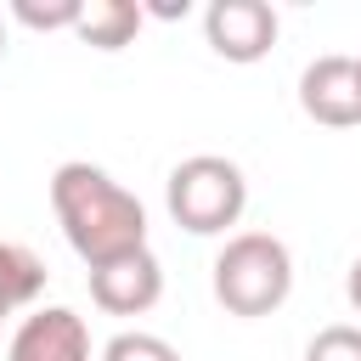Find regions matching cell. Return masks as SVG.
<instances>
[{
    "label": "cell",
    "mask_w": 361,
    "mask_h": 361,
    "mask_svg": "<svg viewBox=\"0 0 361 361\" xmlns=\"http://www.w3.org/2000/svg\"><path fill=\"white\" fill-rule=\"evenodd\" d=\"M51 209H56V226H62L68 248L90 271L147 248V209H141V197L124 192L102 164H85V158L56 164Z\"/></svg>",
    "instance_id": "6da1fadb"
},
{
    "label": "cell",
    "mask_w": 361,
    "mask_h": 361,
    "mask_svg": "<svg viewBox=\"0 0 361 361\" xmlns=\"http://www.w3.org/2000/svg\"><path fill=\"white\" fill-rule=\"evenodd\" d=\"M293 293V254L282 237L271 231H237L226 237V248L214 254V299L254 322V316H271L282 310V299Z\"/></svg>",
    "instance_id": "7a4b0ae2"
},
{
    "label": "cell",
    "mask_w": 361,
    "mask_h": 361,
    "mask_svg": "<svg viewBox=\"0 0 361 361\" xmlns=\"http://www.w3.org/2000/svg\"><path fill=\"white\" fill-rule=\"evenodd\" d=\"M164 203H169V220L192 237H220L226 226L243 220L248 209V180L231 158L220 152H197V158H180L164 180Z\"/></svg>",
    "instance_id": "3957f363"
},
{
    "label": "cell",
    "mask_w": 361,
    "mask_h": 361,
    "mask_svg": "<svg viewBox=\"0 0 361 361\" xmlns=\"http://www.w3.org/2000/svg\"><path fill=\"white\" fill-rule=\"evenodd\" d=\"M276 11L265 0H214L203 11V34H209V51L226 56V62H259L271 56L276 45Z\"/></svg>",
    "instance_id": "277c9868"
},
{
    "label": "cell",
    "mask_w": 361,
    "mask_h": 361,
    "mask_svg": "<svg viewBox=\"0 0 361 361\" xmlns=\"http://www.w3.org/2000/svg\"><path fill=\"white\" fill-rule=\"evenodd\" d=\"M299 107H305V118H316V124H327V130L361 124L355 56H316V62L299 73Z\"/></svg>",
    "instance_id": "5b68a950"
},
{
    "label": "cell",
    "mask_w": 361,
    "mask_h": 361,
    "mask_svg": "<svg viewBox=\"0 0 361 361\" xmlns=\"http://www.w3.org/2000/svg\"><path fill=\"white\" fill-rule=\"evenodd\" d=\"M158 293H164V265H158L152 248L124 254V259L90 271V299H96V310H107V316H147V310L158 305Z\"/></svg>",
    "instance_id": "8992f818"
},
{
    "label": "cell",
    "mask_w": 361,
    "mask_h": 361,
    "mask_svg": "<svg viewBox=\"0 0 361 361\" xmlns=\"http://www.w3.org/2000/svg\"><path fill=\"white\" fill-rule=\"evenodd\" d=\"M6 361H90V327H85L79 310L45 305V310L23 316V327L11 333Z\"/></svg>",
    "instance_id": "52a82bcc"
},
{
    "label": "cell",
    "mask_w": 361,
    "mask_h": 361,
    "mask_svg": "<svg viewBox=\"0 0 361 361\" xmlns=\"http://www.w3.org/2000/svg\"><path fill=\"white\" fill-rule=\"evenodd\" d=\"M141 6H130V0H85V11H79V39L85 45H96V51H124L135 34H141Z\"/></svg>",
    "instance_id": "ba28073f"
},
{
    "label": "cell",
    "mask_w": 361,
    "mask_h": 361,
    "mask_svg": "<svg viewBox=\"0 0 361 361\" xmlns=\"http://www.w3.org/2000/svg\"><path fill=\"white\" fill-rule=\"evenodd\" d=\"M0 293H6L11 310L34 305L45 293V259L34 248H23V243H6V237H0Z\"/></svg>",
    "instance_id": "9c48e42d"
},
{
    "label": "cell",
    "mask_w": 361,
    "mask_h": 361,
    "mask_svg": "<svg viewBox=\"0 0 361 361\" xmlns=\"http://www.w3.org/2000/svg\"><path fill=\"white\" fill-rule=\"evenodd\" d=\"M102 361H180V350L169 344V338H158V333H113L107 344H102Z\"/></svg>",
    "instance_id": "30bf717a"
},
{
    "label": "cell",
    "mask_w": 361,
    "mask_h": 361,
    "mask_svg": "<svg viewBox=\"0 0 361 361\" xmlns=\"http://www.w3.org/2000/svg\"><path fill=\"white\" fill-rule=\"evenodd\" d=\"M79 11H85V0H51V6H39V0H17L11 6V17L23 23V28H79Z\"/></svg>",
    "instance_id": "8fae6325"
},
{
    "label": "cell",
    "mask_w": 361,
    "mask_h": 361,
    "mask_svg": "<svg viewBox=\"0 0 361 361\" xmlns=\"http://www.w3.org/2000/svg\"><path fill=\"white\" fill-rule=\"evenodd\" d=\"M305 361H361V327H350V322L322 327V333L305 344Z\"/></svg>",
    "instance_id": "7c38bea8"
},
{
    "label": "cell",
    "mask_w": 361,
    "mask_h": 361,
    "mask_svg": "<svg viewBox=\"0 0 361 361\" xmlns=\"http://www.w3.org/2000/svg\"><path fill=\"white\" fill-rule=\"evenodd\" d=\"M344 293H350V305H355V316H361V259L350 265V276H344Z\"/></svg>",
    "instance_id": "4fadbf2b"
},
{
    "label": "cell",
    "mask_w": 361,
    "mask_h": 361,
    "mask_svg": "<svg viewBox=\"0 0 361 361\" xmlns=\"http://www.w3.org/2000/svg\"><path fill=\"white\" fill-rule=\"evenodd\" d=\"M6 316H11V305H6V293H0V322H6Z\"/></svg>",
    "instance_id": "5bb4252c"
},
{
    "label": "cell",
    "mask_w": 361,
    "mask_h": 361,
    "mask_svg": "<svg viewBox=\"0 0 361 361\" xmlns=\"http://www.w3.org/2000/svg\"><path fill=\"white\" fill-rule=\"evenodd\" d=\"M0 56H6V28H0Z\"/></svg>",
    "instance_id": "9a60e30c"
},
{
    "label": "cell",
    "mask_w": 361,
    "mask_h": 361,
    "mask_svg": "<svg viewBox=\"0 0 361 361\" xmlns=\"http://www.w3.org/2000/svg\"><path fill=\"white\" fill-rule=\"evenodd\" d=\"M355 79H361V56H355Z\"/></svg>",
    "instance_id": "2e32d148"
}]
</instances>
